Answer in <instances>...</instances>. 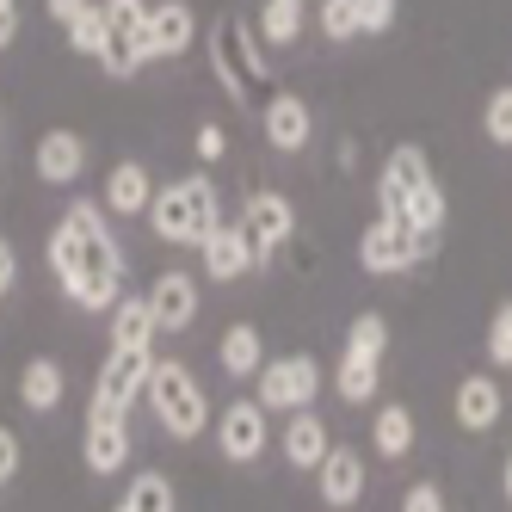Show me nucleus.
<instances>
[{
	"label": "nucleus",
	"instance_id": "nucleus-1",
	"mask_svg": "<svg viewBox=\"0 0 512 512\" xmlns=\"http://www.w3.org/2000/svg\"><path fill=\"white\" fill-rule=\"evenodd\" d=\"M44 260H50L62 297L75 309L105 315V309L124 303V247L112 241V229H105V204L99 198H75V204H68V216L44 241Z\"/></svg>",
	"mask_w": 512,
	"mask_h": 512
},
{
	"label": "nucleus",
	"instance_id": "nucleus-2",
	"mask_svg": "<svg viewBox=\"0 0 512 512\" xmlns=\"http://www.w3.org/2000/svg\"><path fill=\"white\" fill-rule=\"evenodd\" d=\"M377 210L395 216V223H408L420 241H438V229H445V186H438V173L426 161V149H414V142H395L383 173H377Z\"/></svg>",
	"mask_w": 512,
	"mask_h": 512
},
{
	"label": "nucleus",
	"instance_id": "nucleus-3",
	"mask_svg": "<svg viewBox=\"0 0 512 512\" xmlns=\"http://www.w3.org/2000/svg\"><path fill=\"white\" fill-rule=\"evenodd\" d=\"M149 229H155L167 247H204L216 229H223V210H216L210 173H186V179H173V186H155Z\"/></svg>",
	"mask_w": 512,
	"mask_h": 512
},
{
	"label": "nucleus",
	"instance_id": "nucleus-4",
	"mask_svg": "<svg viewBox=\"0 0 512 512\" xmlns=\"http://www.w3.org/2000/svg\"><path fill=\"white\" fill-rule=\"evenodd\" d=\"M210 68H216V81H223V93L235 105H266V44H260V31H253L247 19H216L210 31Z\"/></svg>",
	"mask_w": 512,
	"mask_h": 512
},
{
	"label": "nucleus",
	"instance_id": "nucleus-5",
	"mask_svg": "<svg viewBox=\"0 0 512 512\" xmlns=\"http://www.w3.org/2000/svg\"><path fill=\"white\" fill-rule=\"evenodd\" d=\"M383 352H389V321H383L377 309L352 315L346 346H340V358H334V395L346 401V408L377 401V389H383Z\"/></svg>",
	"mask_w": 512,
	"mask_h": 512
},
{
	"label": "nucleus",
	"instance_id": "nucleus-6",
	"mask_svg": "<svg viewBox=\"0 0 512 512\" xmlns=\"http://www.w3.org/2000/svg\"><path fill=\"white\" fill-rule=\"evenodd\" d=\"M149 414L161 420L167 438H179V445H192V438H204L210 426V401H204V383L186 371L179 358H155V377H149Z\"/></svg>",
	"mask_w": 512,
	"mask_h": 512
},
{
	"label": "nucleus",
	"instance_id": "nucleus-7",
	"mask_svg": "<svg viewBox=\"0 0 512 512\" xmlns=\"http://www.w3.org/2000/svg\"><path fill=\"white\" fill-rule=\"evenodd\" d=\"M149 377H155V346H112L93 377V408L87 414H112L124 420L142 395H149Z\"/></svg>",
	"mask_w": 512,
	"mask_h": 512
},
{
	"label": "nucleus",
	"instance_id": "nucleus-8",
	"mask_svg": "<svg viewBox=\"0 0 512 512\" xmlns=\"http://www.w3.org/2000/svg\"><path fill=\"white\" fill-rule=\"evenodd\" d=\"M315 395H321V364L309 352L266 358V371L253 377V401L266 414H303V408H315Z\"/></svg>",
	"mask_w": 512,
	"mask_h": 512
},
{
	"label": "nucleus",
	"instance_id": "nucleus-9",
	"mask_svg": "<svg viewBox=\"0 0 512 512\" xmlns=\"http://www.w3.org/2000/svg\"><path fill=\"white\" fill-rule=\"evenodd\" d=\"M426 247H432V241H420L408 223L377 216V223L358 235V266L371 272V278H395V272H414V266L426 260Z\"/></svg>",
	"mask_w": 512,
	"mask_h": 512
},
{
	"label": "nucleus",
	"instance_id": "nucleus-10",
	"mask_svg": "<svg viewBox=\"0 0 512 512\" xmlns=\"http://www.w3.org/2000/svg\"><path fill=\"white\" fill-rule=\"evenodd\" d=\"M192 38H198V13L186 7V0H149V19H142V62L186 56Z\"/></svg>",
	"mask_w": 512,
	"mask_h": 512
},
{
	"label": "nucleus",
	"instance_id": "nucleus-11",
	"mask_svg": "<svg viewBox=\"0 0 512 512\" xmlns=\"http://www.w3.org/2000/svg\"><path fill=\"white\" fill-rule=\"evenodd\" d=\"M105 7V25H112V38H105V75H136L142 68V19H149V0H99Z\"/></svg>",
	"mask_w": 512,
	"mask_h": 512
},
{
	"label": "nucleus",
	"instance_id": "nucleus-12",
	"mask_svg": "<svg viewBox=\"0 0 512 512\" xmlns=\"http://www.w3.org/2000/svg\"><path fill=\"white\" fill-rule=\"evenodd\" d=\"M216 451L229 463H260L266 457V408L253 395L229 401V408L216 414Z\"/></svg>",
	"mask_w": 512,
	"mask_h": 512
},
{
	"label": "nucleus",
	"instance_id": "nucleus-13",
	"mask_svg": "<svg viewBox=\"0 0 512 512\" xmlns=\"http://www.w3.org/2000/svg\"><path fill=\"white\" fill-rule=\"evenodd\" d=\"M241 229L253 235V253H260V266H266L278 247L297 241V204H290L284 192H253V198H247V216H241Z\"/></svg>",
	"mask_w": 512,
	"mask_h": 512
},
{
	"label": "nucleus",
	"instance_id": "nucleus-14",
	"mask_svg": "<svg viewBox=\"0 0 512 512\" xmlns=\"http://www.w3.org/2000/svg\"><path fill=\"white\" fill-rule=\"evenodd\" d=\"M142 297H149V315H155L161 334H186L198 321V278L192 272H161Z\"/></svg>",
	"mask_w": 512,
	"mask_h": 512
},
{
	"label": "nucleus",
	"instance_id": "nucleus-15",
	"mask_svg": "<svg viewBox=\"0 0 512 512\" xmlns=\"http://www.w3.org/2000/svg\"><path fill=\"white\" fill-rule=\"evenodd\" d=\"M451 414H457V426H463V432H494V426H500V414H506V389H500V377H494V371L463 377V383H457V395H451Z\"/></svg>",
	"mask_w": 512,
	"mask_h": 512
},
{
	"label": "nucleus",
	"instance_id": "nucleus-16",
	"mask_svg": "<svg viewBox=\"0 0 512 512\" xmlns=\"http://www.w3.org/2000/svg\"><path fill=\"white\" fill-rule=\"evenodd\" d=\"M315 494H321V506L352 512L364 500V457L352 445H334V451L321 457V469H315Z\"/></svg>",
	"mask_w": 512,
	"mask_h": 512
},
{
	"label": "nucleus",
	"instance_id": "nucleus-17",
	"mask_svg": "<svg viewBox=\"0 0 512 512\" xmlns=\"http://www.w3.org/2000/svg\"><path fill=\"white\" fill-rule=\"evenodd\" d=\"M260 124H266V142H272L278 155L309 149V136H315V112H309V99H303V93H272Z\"/></svg>",
	"mask_w": 512,
	"mask_h": 512
},
{
	"label": "nucleus",
	"instance_id": "nucleus-18",
	"mask_svg": "<svg viewBox=\"0 0 512 512\" xmlns=\"http://www.w3.org/2000/svg\"><path fill=\"white\" fill-rule=\"evenodd\" d=\"M198 253H204V278H216V284H235V278H247L253 266H260V253H253V235H247L241 223H223Z\"/></svg>",
	"mask_w": 512,
	"mask_h": 512
},
{
	"label": "nucleus",
	"instance_id": "nucleus-19",
	"mask_svg": "<svg viewBox=\"0 0 512 512\" xmlns=\"http://www.w3.org/2000/svg\"><path fill=\"white\" fill-rule=\"evenodd\" d=\"M31 167H38L44 186H75V179L87 173V136H75V130H44Z\"/></svg>",
	"mask_w": 512,
	"mask_h": 512
},
{
	"label": "nucleus",
	"instance_id": "nucleus-20",
	"mask_svg": "<svg viewBox=\"0 0 512 512\" xmlns=\"http://www.w3.org/2000/svg\"><path fill=\"white\" fill-rule=\"evenodd\" d=\"M81 457L93 475H118L130 463V420H112V414H87V432H81Z\"/></svg>",
	"mask_w": 512,
	"mask_h": 512
},
{
	"label": "nucleus",
	"instance_id": "nucleus-21",
	"mask_svg": "<svg viewBox=\"0 0 512 512\" xmlns=\"http://www.w3.org/2000/svg\"><path fill=\"white\" fill-rule=\"evenodd\" d=\"M278 451H284V463L290 469H321V457L334 451V438H327V420L315 414V408H303V414H290L284 420V438H278Z\"/></svg>",
	"mask_w": 512,
	"mask_h": 512
},
{
	"label": "nucleus",
	"instance_id": "nucleus-22",
	"mask_svg": "<svg viewBox=\"0 0 512 512\" xmlns=\"http://www.w3.org/2000/svg\"><path fill=\"white\" fill-rule=\"evenodd\" d=\"M99 204L118 210V216H149V204H155V179H149V167H142V161H118L112 173H105Z\"/></svg>",
	"mask_w": 512,
	"mask_h": 512
},
{
	"label": "nucleus",
	"instance_id": "nucleus-23",
	"mask_svg": "<svg viewBox=\"0 0 512 512\" xmlns=\"http://www.w3.org/2000/svg\"><path fill=\"white\" fill-rule=\"evenodd\" d=\"M216 364L235 377V383H253L266 371V340H260V327L253 321H235L223 340H216Z\"/></svg>",
	"mask_w": 512,
	"mask_h": 512
},
{
	"label": "nucleus",
	"instance_id": "nucleus-24",
	"mask_svg": "<svg viewBox=\"0 0 512 512\" xmlns=\"http://www.w3.org/2000/svg\"><path fill=\"white\" fill-rule=\"evenodd\" d=\"M62 395H68V377H62L56 358H31L25 371H19V401H25L31 414H56Z\"/></svg>",
	"mask_w": 512,
	"mask_h": 512
},
{
	"label": "nucleus",
	"instance_id": "nucleus-25",
	"mask_svg": "<svg viewBox=\"0 0 512 512\" xmlns=\"http://www.w3.org/2000/svg\"><path fill=\"white\" fill-rule=\"evenodd\" d=\"M414 438H420V426H414V408H401V401H383L377 408V426H371V445H377V457L383 463H401L414 451Z\"/></svg>",
	"mask_w": 512,
	"mask_h": 512
},
{
	"label": "nucleus",
	"instance_id": "nucleus-26",
	"mask_svg": "<svg viewBox=\"0 0 512 512\" xmlns=\"http://www.w3.org/2000/svg\"><path fill=\"white\" fill-rule=\"evenodd\" d=\"M112 512H179V494H173V482L161 469H136Z\"/></svg>",
	"mask_w": 512,
	"mask_h": 512
},
{
	"label": "nucleus",
	"instance_id": "nucleus-27",
	"mask_svg": "<svg viewBox=\"0 0 512 512\" xmlns=\"http://www.w3.org/2000/svg\"><path fill=\"white\" fill-rule=\"evenodd\" d=\"M303 25H309V0H260V44L266 50L297 44Z\"/></svg>",
	"mask_w": 512,
	"mask_h": 512
},
{
	"label": "nucleus",
	"instance_id": "nucleus-28",
	"mask_svg": "<svg viewBox=\"0 0 512 512\" xmlns=\"http://www.w3.org/2000/svg\"><path fill=\"white\" fill-rule=\"evenodd\" d=\"M155 315H149V297H124L112 309V346H155Z\"/></svg>",
	"mask_w": 512,
	"mask_h": 512
},
{
	"label": "nucleus",
	"instance_id": "nucleus-29",
	"mask_svg": "<svg viewBox=\"0 0 512 512\" xmlns=\"http://www.w3.org/2000/svg\"><path fill=\"white\" fill-rule=\"evenodd\" d=\"M315 25H321V38H327V44H352V38H364V25H358V0H321V7H315Z\"/></svg>",
	"mask_w": 512,
	"mask_h": 512
},
{
	"label": "nucleus",
	"instance_id": "nucleus-30",
	"mask_svg": "<svg viewBox=\"0 0 512 512\" xmlns=\"http://www.w3.org/2000/svg\"><path fill=\"white\" fill-rule=\"evenodd\" d=\"M105 38H112V25H105V7H99V0H93V7L75 19V25H68V50H75V56H105Z\"/></svg>",
	"mask_w": 512,
	"mask_h": 512
},
{
	"label": "nucleus",
	"instance_id": "nucleus-31",
	"mask_svg": "<svg viewBox=\"0 0 512 512\" xmlns=\"http://www.w3.org/2000/svg\"><path fill=\"white\" fill-rule=\"evenodd\" d=\"M482 136L494 149H512V87H494L488 105H482Z\"/></svg>",
	"mask_w": 512,
	"mask_h": 512
},
{
	"label": "nucleus",
	"instance_id": "nucleus-32",
	"mask_svg": "<svg viewBox=\"0 0 512 512\" xmlns=\"http://www.w3.org/2000/svg\"><path fill=\"white\" fill-rule=\"evenodd\" d=\"M482 352H488V364H494V377H500V371H512V303H500V309H494Z\"/></svg>",
	"mask_w": 512,
	"mask_h": 512
},
{
	"label": "nucleus",
	"instance_id": "nucleus-33",
	"mask_svg": "<svg viewBox=\"0 0 512 512\" xmlns=\"http://www.w3.org/2000/svg\"><path fill=\"white\" fill-rule=\"evenodd\" d=\"M401 13V0H358V25H364V38H383V31L395 25Z\"/></svg>",
	"mask_w": 512,
	"mask_h": 512
},
{
	"label": "nucleus",
	"instance_id": "nucleus-34",
	"mask_svg": "<svg viewBox=\"0 0 512 512\" xmlns=\"http://www.w3.org/2000/svg\"><path fill=\"white\" fill-rule=\"evenodd\" d=\"M401 512H445V488H438V482H414L408 494H401Z\"/></svg>",
	"mask_w": 512,
	"mask_h": 512
},
{
	"label": "nucleus",
	"instance_id": "nucleus-35",
	"mask_svg": "<svg viewBox=\"0 0 512 512\" xmlns=\"http://www.w3.org/2000/svg\"><path fill=\"white\" fill-rule=\"evenodd\" d=\"M19 463H25V451H19V432H13V426H0V488H7V482H19Z\"/></svg>",
	"mask_w": 512,
	"mask_h": 512
},
{
	"label": "nucleus",
	"instance_id": "nucleus-36",
	"mask_svg": "<svg viewBox=\"0 0 512 512\" xmlns=\"http://www.w3.org/2000/svg\"><path fill=\"white\" fill-rule=\"evenodd\" d=\"M192 149H198V161H223V155H229V136H223V124H204V130L192 136Z\"/></svg>",
	"mask_w": 512,
	"mask_h": 512
},
{
	"label": "nucleus",
	"instance_id": "nucleus-37",
	"mask_svg": "<svg viewBox=\"0 0 512 512\" xmlns=\"http://www.w3.org/2000/svg\"><path fill=\"white\" fill-rule=\"evenodd\" d=\"M44 7H50V19H56V25L68 31V25H75V19H81V13L93 7V0H44Z\"/></svg>",
	"mask_w": 512,
	"mask_h": 512
},
{
	"label": "nucleus",
	"instance_id": "nucleus-38",
	"mask_svg": "<svg viewBox=\"0 0 512 512\" xmlns=\"http://www.w3.org/2000/svg\"><path fill=\"white\" fill-rule=\"evenodd\" d=\"M19 38V0H0V50Z\"/></svg>",
	"mask_w": 512,
	"mask_h": 512
},
{
	"label": "nucleus",
	"instance_id": "nucleus-39",
	"mask_svg": "<svg viewBox=\"0 0 512 512\" xmlns=\"http://www.w3.org/2000/svg\"><path fill=\"white\" fill-rule=\"evenodd\" d=\"M13 278H19V260H13V247L0 241V303H7V290H13Z\"/></svg>",
	"mask_w": 512,
	"mask_h": 512
},
{
	"label": "nucleus",
	"instance_id": "nucleus-40",
	"mask_svg": "<svg viewBox=\"0 0 512 512\" xmlns=\"http://www.w3.org/2000/svg\"><path fill=\"white\" fill-rule=\"evenodd\" d=\"M500 482H506V506H512V451H506V469H500Z\"/></svg>",
	"mask_w": 512,
	"mask_h": 512
}]
</instances>
